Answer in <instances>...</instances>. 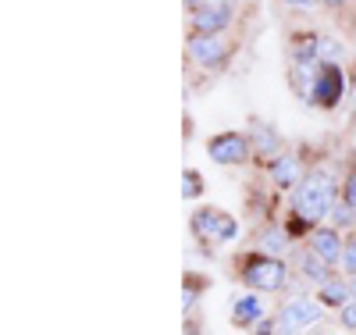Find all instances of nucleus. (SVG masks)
Wrapping results in <instances>:
<instances>
[{"label": "nucleus", "mask_w": 356, "mask_h": 335, "mask_svg": "<svg viewBox=\"0 0 356 335\" xmlns=\"http://www.w3.org/2000/svg\"><path fill=\"white\" fill-rule=\"evenodd\" d=\"M342 200V189L335 186L332 171L314 168L300 178V186L292 193V215L300 221V228H317L324 218L332 215V207Z\"/></svg>", "instance_id": "obj_1"}, {"label": "nucleus", "mask_w": 356, "mask_h": 335, "mask_svg": "<svg viewBox=\"0 0 356 335\" xmlns=\"http://www.w3.org/2000/svg\"><path fill=\"white\" fill-rule=\"evenodd\" d=\"M243 282L257 293H282L289 286V267L271 254H250L243 260Z\"/></svg>", "instance_id": "obj_2"}, {"label": "nucleus", "mask_w": 356, "mask_h": 335, "mask_svg": "<svg viewBox=\"0 0 356 335\" xmlns=\"http://www.w3.org/2000/svg\"><path fill=\"white\" fill-rule=\"evenodd\" d=\"M235 47L228 36H207V33H189L186 40V57L189 65L203 68V72H221L228 61H232Z\"/></svg>", "instance_id": "obj_3"}, {"label": "nucleus", "mask_w": 356, "mask_h": 335, "mask_svg": "<svg viewBox=\"0 0 356 335\" xmlns=\"http://www.w3.org/2000/svg\"><path fill=\"white\" fill-rule=\"evenodd\" d=\"M189 228L200 242H207V247H211V242H228V239H235V232H239L235 218L225 215V210H218V207H200L193 215V221H189Z\"/></svg>", "instance_id": "obj_4"}, {"label": "nucleus", "mask_w": 356, "mask_h": 335, "mask_svg": "<svg viewBox=\"0 0 356 335\" xmlns=\"http://www.w3.org/2000/svg\"><path fill=\"white\" fill-rule=\"evenodd\" d=\"M207 154H211L214 164H225V168L246 164L250 154H253L250 132H218V136L207 139Z\"/></svg>", "instance_id": "obj_5"}, {"label": "nucleus", "mask_w": 356, "mask_h": 335, "mask_svg": "<svg viewBox=\"0 0 356 335\" xmlns=\"http://www.w3.org/2000/svg\"><path fill=\"white\" fill-rule=\"evenodd\" d=\"M321 314H324V303H321V299L296 296V299H289L285 307L278 311V325H282V332H285V335H300L303 328L317 325V321H321Z\"/></svg>", "instance_id": "obj_6"}, {"label": "nucleus", "mask_w": 356, "mask_h": 335, "mask_svg": "<svg viewBox=\"0 0 356 335\" xmlns=\"http://www.w3.org/2000/svg\"><path fill=\"white\" fill-rule=\"evenodd\" d=\"M346 97V72L342 65L328 61V65L317 68V86H314V107L321 111H335Z\"/></svg>", "instance_id": "obj_7"}, {"label": "nucleus", "mask_w": 356, "mask_h": 335, "mask_svg": "<svg viewBox=\"0 0 356 335\" xmlns=\"http://www.w3.org/2000/svg\"><path fill=\"white\" fill-rule=\"evenodd\" d=\"M321 43L324 36L314 29H300L289 40V65H303V68H317L321 65Z\"/></svg>", "instance_id": "obj_8"}, {"label": "nucleus", "mask_w": 356, "mask_h": 335, "mask_svg": "<svg viewBox=\"0 0 356 335\" xmlns=\"http://www.w3.org/2000/svg\"><path fill=\"white\" fill-rule=\"evenodd\" d=\"M307 250H310V254H314L317 260H324L328 267H335V264H342V250H346V242H342L339 228L317 225V228L310 232V242H307Z\"/></svg>", "instance_id": "obj_9"}, {"label": "nucleus", "mask_w": 356, "mask_h": 335, "mask_svg": "<svg viewBox=\"0 0 356 335\" xmlns=\"http://www.w3.org/2000/svg\"><path fill=\"white\" fill-rule=\"evenodd\" d=\"M235 22V8H200L189 11V25L193 33H207V36H225Z\"/></svg>", "instance_id": "obj_10"}, {"label": "nucleus", "mask_w": 356, "mask_h": 335, "mask_svg": "<svg viewBox=\"0 0 356 335\" xmlns=\"http://www.w3.org/2000/svg\"><path fill=\"white\" fill-rule=\"evenodd\" d=\"M264 318H267V311H264V303H260L257 293H246V296H239L232 303V325L235 328H253Z\"/></svg>", "instance_id": "obj_11"}, {"label": "nucleus", "mask_w": 356, "mask_h": 335, "mask_svg": "<svg viewBox=\"0 0 356 335\" xmlns=\"http://www.w3.org/2000/svg\"><path fill=\"white\" fill-rule=\"evenodd\" d=\"M267 171H271V182L278 189H296L300 186V161H296L292 154H278L271 164H267Z\"/></svg>", "instance_id": "obj_12"}, {"label": "nucleus", "mask_w": 356, "mask_h": 335, "mask_svg": "<svg viewBox=\"0 0 356 335\" xmlns=\"http://www.w3.org/2000/svg\"><path fill=\"white\" fill-rule=\"evenodd\" d=\"M250 143H253V154H257L260 161H267V164H271V161L278 157V150H282V139L275 136V129H267L264 121H253Z\"/></svg>", "instance_id": "obj_13"}, {"label": "nucleus", "mask_w": 356, "mask_h": 335, "mask_svg": "<svg viewBox=\"0 0 356 335\" xmlns=\"http://www.w3.org/2000/svg\"><path fill=\"white\" fill-rule=\"evenodd\" d=\"M321 68V65H317ZM317 68H303V65H292L289 79H292V93L300 97L303 104L314 107V86H317Z\"/></svg>", "instance_id": "obj_14"}, {"label": "nucleus", "mask_w": 356, "mask_h": 335, "mask_svg": "<svg viewBox=\"0 0 356 335\" xmlns=\"http://www.w3.org/2000/svg\"><path fill=\"white\" fill-rule=\"evenodd\" d=\"M257 250L271 254V257H278L282 250H289V235H285V228H282V225H264V228L257 232Z\"/></svg>", "instance_id": "obj_15"}, {"label": "nucleus", "mask_w": 356, "mask_h": 335, "mask_svg": "<svg viewBox=\"0 0 356 335\" xmlns=\"http://www.w3.org/2000/svg\"><path fill=\"white\" fill-rule=\"evenodd\" d=\"M349 296H353V286H346V282H324L321 286V303H324V307H346V303H349Z\"/></svg>", "instance_id": "obj_16"}, {"label": "nucleus", "mask_w": 356, "mask_h": 335, "mask_svg": "<svg viewBox=\"0 0 356 335\" xmlns=\"http://www.w3.org/2000/svg\"><path fill=\"white\" fill-rule=\"evenodd\" d=\"M300 271H303V275L310 279V282H317V286H324V282H332V275H328V264H324V260H317L310 250H303L300 254Z\"/></svg>", "instance_id": "obj_17"}, {"label": "nucleus", "mask_w": 356, "mask_h": 335, "mask_svg": "<svg viewBox=\"0 0 356 335\" xmlns=\"http://www.w3.org/2000/svg\"><path fill=\"white\" fill-rule=\"evenodd\" d=\"M182 193H186L189 200L203 196V175H200L196 168H186V175H182Z\"/></svg>", "instance_id": "obj_18"}, {"label": "nucleus", "mask_w": 356, "mask_h": 335, "mask_svg": "<svg viewBox=\"0 0 356 335\" xmlns=\"http://www.w3.org/2000/svg\"><path fill=\"white\" fill-rule=\"evenodd\" d=\"M353 215H356V210H353V207H349L346 200H339V203L332 207V215H328V218L335 221L332 228H346V225H353Z\"/></svg>", "instance_id": "obj_19"}, {"label": "nucleus", "mask_w": 356, "mask_h": 335, "mask_svg": "<svg viewBox=\"0 0 356 335\" xmlns=\"http://www.w3.org/2000/svg\"><path fill=\"white\" fill-rule=\"evenodd\" d=\"M342 200L356 210V164H349V171H346V182H342Z\"/></svg>", "instance_id": "obj_20"}, {"label": "nucleus", "mask_w": 356, "mask_h": 335, "mask_svg": "<svg viewBox=\"0 0 356 335\" xmlns=\"http://www.w3.org/2000/svg\"><path fill=\"white\" fill-rule=\"evenodd\" d=\"M196 299H200V282H196V275H189V282H186V289H182V307L193 311Z\"/></svg>", "instance_id": "obj_21"}, {"label": "nucleus", "mask_w": 356, "mask_h": 335, "mask_svg": "<svg viewBox=\"0 0 356 335\" xmlns=\"http://www.w3.org/2000/svg\"><path fill=\"white\" fill-rule=\"evenodd\" d=\"M239 0H186L189 11H200V8H235Z\"/></svg>", "instance_id": "obj_22"}, {"label": "nucleus", "mask_w": 356, "mask_h": 335, "mask_svg": "<svg viewBox=\"0 0 356 335\" xmlns=\"http://www.w3.org/2000/svg\"><path fill=\"white\" fill-rule=\"evenodd\" d=\"M342 267L349 271V275H356V239L346 242V250H342Z\"/></svg>", "instance_id": "obj_23"}, {"label": "nucleus", "mask_w": 356, "mask_h": 335, "mask_svg": "<svg viewBox=\"0 0 356 335\" xmlns=\"http://www.w3.org/2000/svg\"><path fill=\"white\" fill-rule=\"evenodd\" d=\"M278 4H285V8H292V11H317L321 0H278Z\"/></svg>", "instance_id": "obj_24"}, {"label": "nucleus", "mask_w": 356, "mask_h": 335, "mask_svg": "<svg viewBox=\"0 0 356 335\" xmlns=\"http://www.w3.org/2000/svg\"><path fill=\"white\" fill-rule=\"evenodd\" d=\"M339 318H342V325H346V328H356V299H349V303H346V307L339 311Z\"/></svg>", "instance_id": "obj_25"}, {"label": "nucleus", "mask_w": 356, "mask_h": 335, "mask_svg": "<svg viewBox=\"0 0 356 335\" xmlns=\"http://www.w3.org/2000/svg\"><path fill=\"white\" fill-rule=\"evenodd\" d=\"M257 335H285V332H282L278 318H275V321H267V318H264V321L257 325Z\"/></svg>", "instance_id": "obj_26"}, {"label": "nucleus", "mask_w": 356, "mask_h": 335, "mask_svg": "<svg viewBox=\"0 0 356 335\" xmlns=\"http://www.w3.org/2000/svg\"><path fill=\"white\" fill-rule=\"evenodd\" d=\"M321 4H328V8H346L349 0H321Z\"/></svg>", "instance_id": "obj_27"}, {"label": "nucleus", "mask_w": 356, "mask_h": 335, "mask_svg": "<svg viewBox=\"0 0 356 335\" xmlns=\"http://www.w3.org/2000/svg\"><path fill=\"white\" fill-rule=\"evenodd\" d=\"M353 296H356V275H353Z\"/></svg>", "instance_id": "obj_28"}, {"label": "nucleus", "mask_w": 356, "mask_h": 335, "mask_svg": "<svg viewBox=\"0 0 356 335\" xmlns=\"http://www.w3.org/2000/svg\"><path fill=\"white\" fill-rule=\"evenodd\" d=\"M186 335H196V332H186Z\"/></svg>", "instance_id": "obj_29"}]
</instances>
